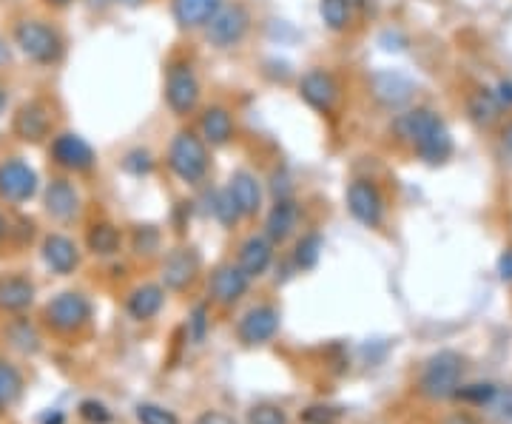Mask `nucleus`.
I'll return each mask as SVG.
<instances>
[{"instance_id":"nucleus-35","label":"nucleus","mask_w":512,"mask_h":424,"mask_svg":"<svg viewBox=\"0 0 512 424\" xmlns=\"http://www.w3.org/2000/svg\"><path fill=\"white\" fill-rule=\"evenodd\" d=\"M248 424H288V416L282 407L256 405L248 410Z\"/></svg>"},{"instance_id":"nucleus-24","label":"nucleus","mask_w":512,"mask_h":424,"mask_svg":"<svg viewBox=\"0 0 512 424\" xmlns=\"http://www.w3.org/2000/svg\"><path fill=\"white\" fill-rule=\"evenodd\" d=\"M165 305V288L163 285H140L134 288L126 299V311L131 319L137 322H146V319H154V316L163 311Z\"/></svg>"},{"instance_id":"nucleus-28","label":"nucleus","mask_w":512,"mask_h":424,"mask_svg":"<svg viewBox=\"0 0 512 424\" xmlns=\"http://www.w3.org/2000/svg\"><path fill=\"white\" fill-rule=\"evenodd\" d=\"M319 15L330 32H345L353 20V0H322Z\"/></svg>"},{"instance_id":"nucleus-21","label":"nucleus","mask_w":512,"mask_h":424,"mask_svg":"<svg viewBox=\"0 0 512 424\" xmlns=\"http://www.w3.org/2000/svg\"><path fill=\"white\" fill-rule=\"evenodd\" d=\"M271 262H274V242L268 240V237L254 234V237H248V240L239 245L237 265L251 279L262 277L271 268Z\"/></svg>"},{"instance_id":"nucleus-17","label":"nucleus","mask_w":512,"mask_h":424,"mask_svg":"<svg viewBox=\"0 0 512 424\" xmlns=\"http://www.w3.org/2000/svg\"><path fill=\"white\" fill-rule=\"evenodd\" d=\"M200 271V257L194 248H174L163 262V282L171 291H185Z\"/></svg>"},{"instance_id":"nucleus-39","label":"nucleus","mask_w":512,"mask_h":424,"mask_svg":"<svg viewBox=\"0 0 512 424\" xmlns=\"http://www.w3.org/2000/svg\"><path fill=\"white\" fill-rule=\"evenodd\" d=\"M302 419L308 424H333L339 419V410H333V407H308L302 413Z\"/></svg>"},{"instance_id":"nucleus-25","label":"nucleus","mask_w":512,"mask_h":424,"mask_svg":"<svg viewBox=\"0 0 512 424\" xmlns=\"http://www.w3.org/2000/svg\"><path fill=\"white\" fill-rule=\"evenodd\" d=\"M299 225V205L293 203L291 197L288 200H276L274 208L268 211L265 217V237L274 242H285L296 231Z\"/></svg>"},{"instance_id":"nucleus-29","label":"nucleus","mask_w":512,"mask_h":424,"mask_svg":"<svg viewBox=\"0 0 512 424\" xmlns=\"http://www.w3.org/2000/svg\"><path fill=\"white\" fill-rule=\"evenodd\" d=\"M23 393V376L15 365L0 362V410L12 407Z\"/></svg>"},{"instance_id":"nucleus-48","label":"nucleus","mask_w":512,"mask_h":424,"mask_svg":"<svg viewBox=\"0 0 512 424\" xmlns=\"http://www.w3.org/2000/svg\"><path fill=\"white\" fill-rule=\"evenodd\" d=\"M6 109H9V89L0 83V117L6 114Z\"/></svg>"},{"instance_id":"nucleus-18","label":"nucleus","mask_w":512,"mask_h":424,"mask_svg":"<svg viewBox=\"0 0 512 424\" xmlns=\"http://www.w3.org/2000/svg\"><path fill=\"white\" fill-rule=\"evenodd\" d=\"M222 3L225 0H171V15H174L180 29L197 32L214 20V15L222 9Z\"/></svg>"},{"instance_id":"nucleus-30","label":"nucleus","mask_w":512,"mask_h":424,"mask_svg":"<svg viewBox=\"0 0 512 424\" xmlns=\"http://www.w3.org/2000/svg\"><path fill=\"white\" fill-rule=\"evenodd\" d=\"M322 248H325V240H322V234H316V231H311V234H305L302 240L296 242V265L302 268V271H311V268H316V262H319V257H322Z\"/></svg>"},{"instance_id":"nucleus-44","label":"nucleus","mask_w":512,"mask_h":424,"mask_svg":"<svg viewBox=\"0 0 512 424\" xmlns=\"http://www.w3.org/2000/svg\"><path fill=\"white\" fill-rule=\"evenodd\" d=\"M194 424H237L228 413H220V410H208V413H202L200 419Z\"/></svg>"},{"instance_id":"nucleus-6","label":"nucleus","mask_w":512,"mask_h":424,"mask_svg":"<svg viewBox=\"0 0 512 424\" xmlns=\"http://www.w3.org/2000/svg\"><path fill=\"white\" fill-rule=\"evenodd\" d=\"M46 154L63 174H89L97 166V151L94 146L77 131H55Z\"/></svg>"},{"instance_id":"nucleus-2","label":"nucleus","mask_w":512,"mask_h":424,"mask_svg":"<svg viewBox=\"0 0 512 424\" xmlns=\"http://www.w3.org/2000/svg\"><path fill=\"white\" fill-rule=\"evenodd\" d=\"M12 46L32 66L40 69H55L66 60L69 43L60 26L46 18H18L12 23Z\"/></svg>"},{"instance_id":"nucleus-19","label":"nucleus","mask_w":512,"mask_h":424,"mask_svg":"<svg viewBox=\"0 0 512 424\" xmlns=\"http://www.w3.org/2000/svg\"><path fill=\"white\" fill-rule=\"evenodd\" d=\"M237 134V123L225 106H208L200 117V137L211 148L228 146Z\"/></svg>"},{"instance_id":"nucleus-9","label":"nucleus","mask_w":512,"mask_h":424,"mask_svg":"<svg viewBox=\"0 0 512 424\" xmlns=\"http://www.w3.org/2000/svg\"><path fill=\"white\" fill-rule=\"evenodd\" d=\"M40 177L23 157H3L0 160V203L26 205L40 194Z\"/></svg>"},{"instance_id":"nucleus-43","label":"nucleus","mask_w":512,"mask_h":424,"mask_svg":"<svg viewBox=\"0 0 512 424\" xmlns=\"http://www.w3.org/2000/svg\"><path fill=\"white\" fill-rule=\"evenodd\" d=\"M12 60H15V46H12V40L0 35V72H6L12 66Z\"/></svg>"},{"instance_id":"nucleus-3","label":"nucleus","mask_w":512,"mask_h":424,"mask_svg":"<svg viewBox=\"0 0 512 424\" xmlns=\"http://www.w3.org/2000/svg\"><path fill=\"white\" fill-rule=\"evenodd\" d=\"M165 163L171 168V174L185 185H200L208 174L211 166V154H208V143L202 140L197 131L183 129L177 131L168 143V154Z\"/></svg>"},{"instance_id":"nucleus-31","label":"nucleus","mask_w":512,"mask_h":424,"mask_svg":"<svg viewBox=\"0 0 512 424\" xmlns=\"http://www.w3.org/2000/svg\"><path fill=\"white\" fill-rule=\"evenodd\" d=\"M211 211H214L217 222H222L225 228H234L239 220H245V217H242V211H239L237 200L231 197V191H228V188L217 191V197H214V205H211Z\"/></svg>"},{"instance_id":"nucleus-37","label":"nucleus","mask_w":512,"mask_h":424,"mask_svg":"<svg viewBox=\"0 0 512 424\" xmlns=\"http://www.w3.org/2000/svg\"><path fill=\"white\" fill-rule=\"evenodd\" d=\"M80 416H83V419H86L89 424H109L111 422L109 407L103 405V402H97V399H86V402H80Z\"/></svg>"},{"instance_id":"nucleus-12","label":"nucleus","mask_w":512,"mask_h":424,"mask_svg":"<svg viewBox=\"0 0 512 424\" xmlns=\"http://www.w3.org/2000/svg\"><path fill=\"white\" fill-rule=\"evenodd\" d=\"M345 197H348V211L353 214V220L362 222L367 228H376L382 222L384 197L373 180H353Z\"/></svg>"},{"instance_id":"nucleus-46","label":"nucleus","mask_w":512,"mask_h":424,"mask_svg":"<svg viewBox=\"0 0 512 424\" xmlns=\"http://www.w3.org/2000/svg\"><path fill=\"white\" fill-rule=\"evenodd\" d=\"M74 0H43V6L46 9H55V12H60V9H69Z\"/></svg>"},{"instance_id":"nucleus-10","label":"nucleus","mask_w":512,"mask_h":424,"mask_svg":"<svg viewBox=\"0 0 512 424\" xmlns=\"http://www.w3.org/2000/svg\"><path fill=\"white\" fill-rule=\"evenodd\" d=\"M251 32V12L245 3H222L214 20L205 26V37L214 49H234Z\"/></svg>"},{"instance_id":"nucleus-27","label":"nucleus","mask_w":512,"mask_h":424,"mask_svg":"<svg viewBox=\"0 0 512 424\" xmlns=\"http://www.w3.org/2000/svg\"><path fill=\"white\" fill-rule=\"evenodd\" d=\"M120 228H114L111 222H94L92 228L86 231V248L92 251L94 257H111L120 251Z\"/></svg>"},{"instance_id":"nucleus-49","label":"nucleus","mask_w":512,"mask_h":424,"mask_svg":"<svg viewBox=\"0 0 512 424\" xmlns=\"http://www.w3.org/2000/svg\"><path fill=\"white\" fill-rule=\"evenodd\" d=\"M111 3H117L123 9H140V6H146V0H111Z\"/></svg>"},{"instance_id":"nucleus-20","label":"nucleus","mask_w":512,"mask_h":424,"mask_svg":"<svg viewBox=\"0 0 512 424\" xmlns=\"http://www.w3.org/2000/svg\"><path fill=\"white\" fill-rule=\"evenodd\" d=\"M248 285H251V277L239 265H220L211 277V296L220 305H234L248 294Z\"/></svg>"},{"instance_id":"nucleus-33","label":"nucleus","mask_w":512,"mask_h":424,"mask_svg":"<svg viewBox=\"0 0 512 424\" xmlns=\"http://www.w3.org/2000/svg\"><path fill=\"white\" fill-rule=\"evenodd\" d=\"M495 393L498 388L490 385V382H484V385H467V388H458V399L461 402H467V405H478V407H490V402L495 399Z\"/></svg>"},{"instance_id":"nucleus-13","label":"nucleus","mask_w":512,"mask_h":424,"mask_svg":"<svg viewBox=\"0 0 512 424\" xmlns=\"http://www.w3.org/2000/svg\"><path fill=\"white\" fill-rule=\"evenodd\" d=\"M370 94L376 97V103L390 111H402L410 106L416 83L402 72H376L370 77Z\"/></svg>"},{"instance_id":"nucleus-22","label":"nucleus","mask_w":512,"mask_h":424,"mask_svg":"<svg viewBox=\"0 0 512 424\" xmlns=\"http://www.w3.org/2000/svg\"><path fill=\"white\" fill-rule=\"evenodd\" d=\"M35 296L37 288L29 277H20V274L0 277V311L3 314H20V311L32 308Z\"/></svg>"},{"instance_id":"nucleus-4","label":"nucleus","mask_w":512,"mask_h":424,"mask_svg":"<svg viewBox=\"0 0 512 424\" xmlns=\"http://www.w3.org/2000/svg\"><path fill=\"white\" fill-rule=\"evenodd\" d=\"M9 131L23 146L49 143L52 134H55V109H52V103H46L43 97L23 100L18 109L12 111Z\"/></svg>"},{"instance_id":"nucleus-36","label":"nucleus","mask_w":512,"mask_h":424,"mask_svg":"<svg viewBox=\"0 0 512 424\" xmlns=\"http://www.w3.org/2000/svg\"><path fill=\"white\" fill-rule=\"evenodd\" d=\"M137 419L140 424H180L171 410L160 405H137Z\"/></svg>"},{"instance_id":"nucleus-1","label":"nucleus","mask_w":512,"mask_h":424,"mask_svg":"<svg viewBox=\"0 0 512 424\" xmlns=\"http://www.w3.org/2000/svg\"><path fill=\"white\" fill-rule=\"evenodd\" d=\"M393 134L427 166H441L453 157V137L439 114L427 106H407L393 117Z\"/></svg>"},{"instance_id":"nucleus-41","label":"nucleus","mask_w":512,"mask_h":424,"mask_svg":"<svg viewBox=\"0 0 512 424\" xmlns=\"http://www.w3.org/2000/svg\"><path fill=\"white\" fill-rule=\"evenodd\" d=\"M493 92H495V97H498V103H501V109L510 111L512 109V77L501 80V83L495 86Z\"/></svg>"},{"instance_id":"nucleus-47","label":"nucleus","mask_w":512,"mask_h":424,"mask_svg":"<svg viewBox=\"0 0 512 424\" xmlns=\"http://www.w3.org/2000/svg\"><path fill=\"white\" fill-rule=\"evenodd\" d=\"M501 143H504V151H507V154H512V120L507 123L504 134H501Z\"/></svg>"},{"instance_id":"nucleus-51","label":"nucleus","mask_w":512,"mask_h":424,"mask_svg":"<svg viewBox=\"0 0 512 424\" xmlns=\"http://www.w3.org/2000/svg\"><path fill=\"white\" fill-rule=\"evenodd\" d=\"M43 424H63V413H49V416L43 419Z\"/></svg>"},{"instance_id":"nucleus-8","label":"nucleus","mask_w":512,"mask_h":424,"mask_svg":"<svg viewBox=\"0 0 512 424\" xmlns=\"http://www.w3.org/2000/svg\"><path fill=\"white\" fill-rule=\"evenodd\" d=\"M43 316H46V325L52 331L69 336V333H77L80 328L89 325L92 302H89V296L80 294V291H60V294L46 302Z\"/></svg>"},{"instance_id":"nucleus-50","label":"nucleus","mask_w":512,"mask_h":424,"mask_svg":"<svg viewBox=\"0 0 512 424\" xmlns=\"http://www.w3.org/2000/svg\"><path fill=\"white\" fill-rule=\"evenodd\" d=\"M9 231H12V228H9V220H6V214L0 211V240H6V237H9Z\"/></svg>"},{"instance_id":"nucleus-38","label":"nucleus","mask_w":512,"mask_h":424,"mask_svg":"<svg viewBox=\"0 0 512 424\" xmlns=\"http://www.w3.org/2000/svg\"><path fill=\"white\" fill-rule=\"evenodd\" d=\"M160 245V234H157V228H151V225H140L137 231H134V251L137 254H151L154 248Z\"/></svg>"},{"instance_id":"nucleus-45","label":"nucleus","mask_w":512,"mask_h":424,"mask_svg":"<svg viewBox=\"0 0 512 424\" xmlns=\"http://www.w3.org/2000/svg\"><path fill=\"white\" fill-rule=\"evenodd\" d=\"M498 277L504 282H512V248H507L501 259H498Z\"/></svg>"},{"instance_id":"nucleus-32","label":"nucleus","mask_w":512,"mask_h":424,"mask_svg":"<svg viewBox=\"0 0 512 424\" xmlns=\"http://www.w3.org/2000/svg\"><path fill=\"white\" fill-rule=\"evenodd\" d=\"M9 339H12V345L20 348L23 353H35L40 348V336L37 331L26 322V319H18L12 328H9Z\"/></svg>"},{"instance_id":"nucleus-42","label":"nucleus","mask_w":512,"mask_h":424,"mask_svg":"<svg viewBox=\"0 0 512 424\" xmlns=\"http://www.w3.org/2000/svg\"><path fill=\"white\" fill-rule=\"evenodd\" d=\"M490 407H501V410H498V416H501V419H512V390H507V393H501V390H498V393H495V399L490 402Z\"/></svg>"},{"instance_id":"nucleus-15","label":"nucleus","mask_w":512,"mask_h":424,"mask_svg":"<svg viewBox=\"0 0 512 424\" xmlns=\"http://www.w3.org/2000/svg\"><path fill=\"white\" fill-rule=\"evenodd\" d=\"M279 331V311L271 305H256L248 314L239 319L237 336L242 345L256 348V345H265L271 342Z\"/></svg>"},{"instance_id":"nucleus-23","label":"nucleus","mask_w":512,"mask_h":424,"mask_svg":"<svg viewBox=\"0 0 512 424\" xmlns=\"http://www.w3.org/2000/svg\"><path fill=\"white\" fill-rule=\"evenodd\" d=\"M228 191L237 200L242 217H256L262 211V183L256 180V174L251 171H234L228 180Z\"/></svg>"},{"instance_id":"nucleus-16","label":"nucleus","mask_w":512,"mask_h":424,"mask_svg":"<svg viewBox=\"0 0 512 424\" xmlns=\"http://www.w3.org/2000/svg\"><path fill=\"white\" fill-rule=\"evenodd\" d=\"M40 257H43L46 268L52 274L69 277V274L77 271V265H80V248H77V242L72 237H66L60 231H52V234H46L43 242H40Z\"/></svg>"},{"instance_id":"nucleus-11","label":"nucleus","mask_w":512,"mask_h":424,"mask_svg":"<svg viewBox=\"0 0 512 424\" xmlns=\"http://www.w3.org/2000/svg\"><path fill=\"white\" fill-rule=\"evenodd\" d=\"M40 197H43V211L52 217L55 222H74L83 211V197H80V188L74 185L72 177L66 174H57L49 183L40 188Z\"/></svg>"},{"instance_id":"nucleus-5","label":"nucleus","mask_w":512,"mask_h":424,"mask_svg":"<svg viewBox=\"0 0 512 424\" xmlns=\"http://www.w3.org/2000/svg\"><path fill=\"white\" fill-rule=\"evenodd\" d=\"M461 376H464V359L456 351H441L427 359L421 370L419 390L433 402H444L458 393Z\"/></svg>"},{"instance_id":"nucleus-34","label":"nucleus","mask_w":512,"mask_h":424,"mask_svg":"<svg viewBox=\"0 0 512 424\" xmlns=\"http://www.w3.org/2000/svg\"><path fill=\"white\" fill-rule=\"evenodd\" d=\"M151 168H154V157L148 154L146 148H131L126 157H123V171L131 174V177L151 174Z\"/></svg>"},{"instance_id":"nucleus-40","label":"nucleus","mask_w":512,"mask_h":424,"mask_svg":"<svg viewBox=\"0 0 512 424\" xmlns=\"http://www.w3.org/2000/svg\"><path fill=\"white\" fill-rule=\"evenodd\" d=\"M205 331H208V308L205 305H197L194 314H191V336L202 342L205 339Z\"/></svg>"},{"instance_id":"nucleus-7","label":"nucleus","mask_w":512,"mask_h":424,"mask_svg":"<svg viewBox=\"0 0 512 424\" xmlns=\"http://www.w3.org/2000/svg\"><path fill=\"white\" fill-rule=\"evenodd\" d=\"M202 86L188 60H174L165 69V106L177 117H188L200 109Z\"/></svg>"},{"instance_id":"nucleus-14","label":"nucleus","mask_w":512,"mask_h":424,"mask_svg":"<svg viewBox=\"0 0 512 424\" xmlns=\"http://www.w3.org/2000/svg\"><path fill=\"white\" fill-rule=\"evenodd\" d=\"M299 97L319 114H330L339 103V83L336 77L325 69H311L299 80Z\"/></svg>"},{"instance_id":"nucleus-26","label":"nucleus","mask_w":512,"mask_h":424,"mask_svg":"<svg viewBox=\"0 0 512 424\" xmlns=\"http://www.w3.org/2000/svg\"><path fill=\"white\" fill-rule=\"evenodd\" d=\"M501 114H504V109H501V103H498L493 89H476V92L467 97V117H470V123L478 126V129L495 126L501 120Z\"/></svg>"}]
</instances>
